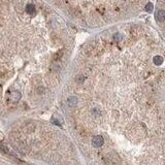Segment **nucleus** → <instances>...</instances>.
Returning a JSON list of instances; mask_svg holds the SVG:
<instances>
[{"instance_id": "nucleus-10", "label": "nucleus", "mask_w": 165, "mask_h": 165, "mask_svg": "<svg viewBox=\"0 0 165 165\" xmlns=\"http://www.w3.org/2000/svg\"><path fill=\"white\" fill-rule=\"evenodd\" d=\"M52 122H53V123H55L56 125H58V126H60V123H59L57 120H55V119H53V120H52Z\"/></svg>"}, {"instance_id": "nucleus-7", "label": "nucleus", "mask_w": 165, "mask_h": 165, "mask_svg": "<svg viewBox=\"0 0 165 165\" xmlns=\"http://www.w3.org/2000/svg\"><path fill=\"white\" fill-rule=\"evenodd\" d=\"M153 8H154V5L152 4L151 2H149V3L146 5V11H147V12H152Z\"/></svg>"}, {"instance_id": "nucleus-4", "label": "nucleus", "mask_w": 165, "mask_h": 165, "mask_svg": "<svg viewBox=\"0 0 165 165\" xmlns=\"http://www.w3.org/2000/svg\"><path fill=\"white\" fill-rule=\"evenodd\" d=\"M21 99V93L19 91H14L11 94V100L13 102H18Z\"/></svg>"}, {"instance_id": "nucleus-9", "label": "nucleus", "mask_w": 165, "mask_h": 165, "mask_svg": "<svg viewBox=\"0 0 165 165\" xmlns=\"http://www.w3.org/2000/svg\"><path fill=\"white\" fill-rule=\"evenodd\" d=\"M114 38H115V40L116 41H120L121 39H122V35H121V34H115Z\"/></svg>"}, {"instance_id": "nucleus-3", "label": "nucleus", "mask_w": 165, "mask_h": 165, "mask_svg": "<svg viewBox=\"0 0 165 165\" xmlns=\"http://www.w3.org/2000/svg\"><path fill=\"white\" fill-rule=\"evenodd\" d=\"M67 104H68V106H70V107L76 106V104H78V98L75 96L68 97V99H67Z\"/></svg>"}, {"instance_id": "nucleus-5", "label": "nucleus", "mask_w": 165, "mask_h": 165, "mask_svg": "<svg viewBox=\"0 0 165 165\" xmlns=\"http://www.w3.org/2000/svg\"><path fill=\"white\" fill-rule=\"evenodd\" d=\"M26 12L29 14H33L35 13V6L33 4H28L27 6H26Z\"/></svg>"}, {"instance_id": "nucleus-2", "label": "nucleus", "mask_w": 165, "mask_h": 165, "mask_svg": "<svg viewBox=\"0 0 165 165\" xmlns=\"http://www.w3.org/2000/svg\"><path fill=\"white\" fill-rule=\"evenodd\" d=\"M155 17H156V20L158 22H163V21H165V11H162V9L158 11L156 13Z\"/></svg>"}, {"instance_id": "nucleus-8", "label": "nucleus", "mask_w": 165, "mask_h": 165, "mask_svg": "<svg viewBox=\"0 0 165 165\" xmlns=\"http://www.w3.org/2000/svg\"><path fill=\"white\" fill-rule=\"evenodd\" d=\"M75 81H76V82H79V84H82L84 81H85V76L84 75H79Z\"/></svg>"}, {"instance_id": "nucleus-1", "label": "nucleus", "mask_w": 165, "mask_h": 165, "mask_svg": "<svg viewBox=\"0 0 165 165\" xmlns=\"http://www.w3.org/2000/svg\"><path fill=\"white\" fill-rule=\"evenodd\" d=\"M103 142H104V139H103V137L101 135H96L92 139V145L95 148H100L103 145Z\"/></svg>"}, {"instance_id": "nucleus-6", "label": "nucleus", "mask_w": 165, "mask_h": 165, "mask_svg": "<svg viewBox=\"0 0 165 165\" xmlns=\"http://www.w3.org/2000/svg\"><path fill=\"white\" fill-rule=\"evenodd\" d=\"M154 63L156 65H161L163 63V58L161 56H155L154 57Z\"/></svg>"}]
</instances>
